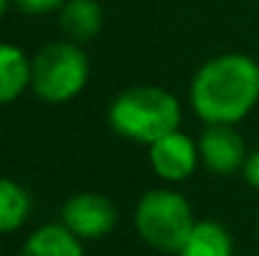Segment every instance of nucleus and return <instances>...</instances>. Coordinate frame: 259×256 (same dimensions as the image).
Listing matches in <instances>:
<instances>
[{"instance_id":"obj_8","label":"nucleus","mask_w":259,"mask_h":256,"mask_svg":"<svg viewBox=\"0 0 259 256\" xmlns=\"http://www.w3.org/2000/svg\"><path fill=\"white\" fill-rule=\"evenodd\" d=\"M20 256H83V241L63 224H46L25 239Z\"/></svg>"},{"instance_id":"obj_1","label":"nucleus","mask_w":259,"mask_h":256,"mask_svg":"<svg viewBox=\"0 0 259 256\" xmlns=\"http://www.w3.org/2000/svg\"><path fill=\"white\" fill-rule=\"evenodd\" d=\"M189 100L206 126H237L259 103V63L247 53L206 61L191 81Z\"/></svg>"},{"instance_id":"obj_11","label":"nucleus","mask_w":259,"mask_h":256,"mask_svg":"<svg viewBox=\"0 0 259 256\" xmlns=\"http://www.w3.org/2000/svg\"><path fill=\"white\" fill-rule=\"evenodd\" d=\"M179 256H234L232 234L219 221H196Z\"/></svg>"},{"instance_id":"obj_2","label":"nucleus","mask_w":259,"mask_h":256,"mask_svg":"<svg viewBox=\"0 0 259 256\" xmlns=\"http://www.w3.org/2000/svg\"><path fill=\"white\" fill-rule=\"evenodd\" d=\"M108 123L118 136L151 146L154 141L179 131L181 103L174 93L159 85H134L111 100Z\"/></svg>"},{"instance_id":"obj_6","label":"nucleus","mask_w":259,"mask_h":256,"mask_svg":"<svg viewBox=\"0 0 259 256\" xmlns=\"http://www.w3.org/2000/svg\"><path fill=\"white\" fill-rule=\"evenodd\" d=\"M149 161H151V169L159 178L186 181L196 171V164L201 161L199 143H194L191 136L174 131V133L154 141L149 146Z\"/></svg>"},{"instance_id":"obj_10","label":"nucleus","mask_w":259,"mask_h":256,"mask_svg":"<svg viewBox=\"0 0 259 256\" xmlns=\"http://www.w3.org/2000/svg\"><path fill=\"white\" fill-rule=\"evenodd\" d=\"M103 25V10L96 0H66L61 8V30L73 43H88Z\"/></svg>"},{"instance_id":"obj_15","label":"nucleus","mask_w":259,"mask_h":256,"mask_svg":"<svg viewBox=\"0 0 259 256\" xmlns=\"http://www.w3.org/2000/svg\"><path fill=\"white\" fill-rule=\"evenodd\" d=\"M8 5H10V0H0V18L5 15V10H8Z\"/></svg>"},{"instance_id":"obj_3","label":"nucleus","mask_w":259,"mask_h":256,"mask_svg":"<svg viewBox=\"0 0 259 256\" xmlns=\"http://www.w3.org/2000/svg\"><path fill=\"white\" fill-rule=\"evenodd\" d=\"M86 83L88 56L73 40L48 43L30 61V88L40 100L51 106L73 100Z\"/></svg>"},{"instance_id":"obj_12","label":"nucleus","mask_w":259,"mask_h":256,"mask_svg":"<svg viewBox=\"0 0 259 256\" xmlns=\"http://www.w3.org/2000/svg\"><path fill=\"white\" fill-rule=\"evenodd\" d=\"M28 214H30L28 191L18 181L0 176V234H10L20 229Z\"/></svg>"},{"instance_id":"obj_5","label":"nucleus","mask_w":259,"mask_h":256,"mask_svg":"<svg viewBox=\"0 0 259 256\" xmlns=\"http://www.w3.org/2000/svg\"><path fill=\"white\" fill-rule=\"evenodd\" d=\"M61 224L68 231H73L81 241L101 239V236L113 231L116 209L106 196L83 191V193H76L66 201V206L61 211Z\"/></svg>"},{"instance_id":"obj_7","label":"nucleus","mask_w":259,"mask_h":256,"mask_svg":"<svg viewBox=\"0 0 259 256\" xmlns=\"http://www.w3.org/2000/svg\"><path fill=\"white\" fill-rule=\"evenodd\" d=\"M199 156L214 173H234L247 161V146L234 126H206L199 138Z\"/></svg>"},{"instance_id":"obj_14","label":"nucleus","mask_w":259,"mask_h":256,"mask_svg":"<svg viewBox=\"0 0 259 256\" xmlns=\"http://www.w3.org/2000/svg\"><path fill=\"white\" fill-rule=\"evenodd\" d=\"M242 173H244V181L252 188H259V148H254L252 153H247V161L242 166Z\"/></svg>"},{"instance_id":"obj_13","label":"nucleus","mask_w":259,"mask_h":256,"mask_svg":"<svg viewBox=\"0 0 259 256\" xmlns=\"http://www.w3.org/2000/svg\"><path fill=\"white\" fill-rule=\"evenodd\" d=\"M15 5H18L23 13L43 15V13H51V10H61V8L66 5V0H15Z\"/></svg>"},{"instance_id":"obj_4","label":"nucleus","mask_w":259,"mask_h":256,"mask_svg":"<svg viewBox=\"0 0 259 256\" xmlns=\"http://www.w3.org/2000/svg\"><path fill=\"white\" fill-rule=\"evenodd\" d=\"M134 224L139 236L159 251H181L191 229L194 214L189 201L171 188H154L136 203Z\"/></svg>"},{"instance_id":"obj_9","label":"nucleus","mask_w":259,"mask_h":256,"mask_svg":"<svg viewBox=\"0 0 259 256\" xmlns=\"http://www.w3.org/2000/svg\"><path fill=\"white\" fill-rule=\"evenodd\" d=\"M30 88V58L10 43H0V106L18 100Z\"/></svg>"}]
</instances>
